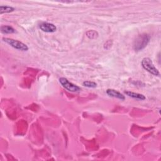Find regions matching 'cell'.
<instances>
[{
    "mask_svg": "<svg viewBox=\"0 0 161 161\" xmlns=\"http://www.w3.org/2000/svg\"><path fill=\"white\" fill-rule=\"evenodd\" d=\"M150 40V36L146 33L138 35L133 42V47L136 52H139L144 49Z\"/></svg>",
    "mask_w": 161,
    "mask_h": 161,
    "instance_id": "6da1fadb",
    "label": "cell"
},
{
    "mask_svg": "<svg viewBox=\"0 0 161 161\" xmlns=\"http://www.w3.org/2000/svg\"><path fill=\"white\" fill-rule=\"evenodd\" d=\"M2 40L4 42H5L6 43L8 44L11 47H12L13 48H14L18 50L26 52V51H28L29 49L28 47L26 44H25L24 43H23L20 41H18L17 40H14L13 38H6V37H3L2 38Z\"/></svg>",
    "mask_w": 161,
    "mask_h": 161,
    "instance_id": "7a4b0ae2",
    "label": "cell"
},
{
    "mask_svg": "<svg viewBox=\"0 0 161 161\" xmlns=\"http://www.w3.org/2000/svg\"><path fill=\"white\" fill-rule=\"evenodd\" d=\"M141 64L142 67L145 70H146L147 72H148L153 75H155V76L159 75V71L155 67L151 58L148 57L143 58L141 62Z\"/></svg>",
    "mask_w": 161,
    "mask_h": 161,
    "instance_id": "3957f363",
    "label": "cell"
},
{
    "mask_svg": "<svg viewBox=\"0 0 161 161\" xmlns=\"http://www.w3.org/2000/svg\"><path fill=\"white\" fill-rule=\"evenodd\" d=\"M59 82L62 86L69 92H77L80 91V87L72 82H70L65 77H60L59 79Z\"/></svg>",
    "mask_w": 161,
    "mask_h": 161,
    "instance_id": "277c9868",
    "label": "cell"
},
{
    "mask_svg": "<svg viewBox=\"0 0 161 161\" xmlns=\"http://www.w3.org/2000/svg\"><path fill=\"white\" fill-rule=\"evenodd\" d=\"M39 28L46 33H53L57 30V27L54 24L48 22H42L39 24Z\"/></svg>",
    "mask_w": 161,
    "mask_h": 161,
    "instance_id": "5b68a950",
    "label": "cell"
},
{
    "mask_svg": "<svg viewBox=\"0 0 161 161\" xmlns=\"http://www.w3.org/2000/svg\"><path fill=\"white\" fill-rule=\"evenodd\" d=\"M106 92L110 97H113L119 99L121 101H124L125 99V96L123 94H121V92H119V91H118L115 89H108L106 91Z\"/></svg>",
    "mask_w": 161,
    "mask_h": 161,
    "instance_id": "8992f818",
    "label": "cell"
},
{
    "mask_svg": "<svg viewBox=\"0 0 161 161\" xmlns=\"http://www.w3.org/2000/svg\"><path fill=\"white\" fill-rule=\"evenodd\" d=\"M124 92L128 97H132L133 99H136L137 100L143 101V100H145L146 99L145 96L142 94L134 92H131V91H125Z\"/></svg>",
    "mask_w": 161,
    "mask_h": 161,
    "instance_id": "52a82bcc",
    "label": "cell"
},
{
    "mask_svg": "<svg viewBox=\"0 0 161 161\" xmlns=\"http://www.w3.org/2000/svg\"><path fill=\"white\" fill-rule=\"evenodd\" d=\"M1 33L4 34H11L16 32V30L8 25H2L0 28Z\"/></svg>",
    "mask_w": 161,
    "mask_h": 161,
    "instance_id": "ba28073f",
    "label": "cell"
},
{
    "mask_svg": "<svg viewBox=\"0 0 161 161\" xmlns=\"http://www.w3.org/2000/svg\"><path fill=\"white\" fill-rule=\"evenodd\" d=\"M15 10V8L12 6H0V14H3L4 13H9Z\"/></svg>",
    "mask_w": 161,
    "mask_h": 161,
    "instance_id": "9c48e42d",
    "label": "cell"
},
{
    "mask_svg": "<svg viewBox=\"0 0 161 161\" xmlns=\"http://www.w3.org/2000/svg\"><path fill=\"white\" fill-rule=\"evenodd\" d=\"M86 36L89 39H95L98 37V33L95 30H89L86 32Z\"/></svg>",
    "mask_w": 161,
    "mask_h": 161,
    "instance_id": "30bf717a",
    "label": "cell"
},
{
    "mask_svg": "<svg viewBox=\"0 0 161 161\" xmlns=\"http://www.w3.org/2000/svg\"><path fill=\"white\" fill-rule=\"evenodd\" d=\"M82 85L85 87L89 88H95L97 86V84L95 82L90 80H85L82 82Z\"/></svg>",
    "mask_w": 161,
    "mask_h": 161,
    "instance_id": "8fae6325",
    "label": "cell"
}]
</instances>
